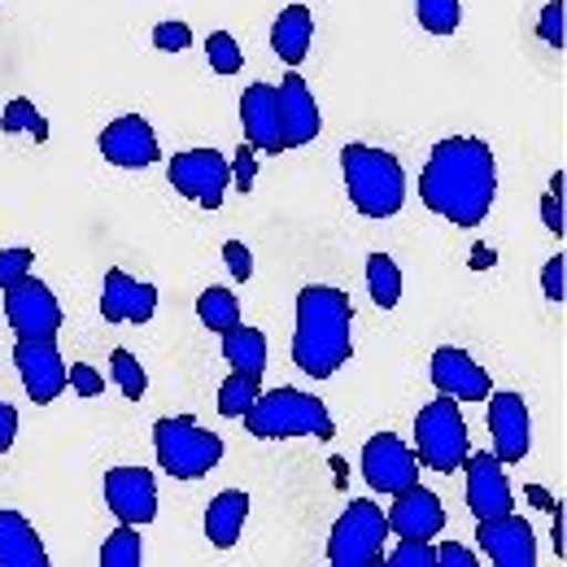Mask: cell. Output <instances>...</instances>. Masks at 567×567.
Here are the masks:
<instances>
[{
  "label": "cell",
  "instance_id": "obj_1",
  "mask_svg": "<svg viewBox=\"0 0 567 567\" xmlns=\"http://www.w3.org/2000/svg\"><path fill=\"white\" fill-rule=\"evenodd\" d=\"M420 197L427 210L450 218L454 227H481L497 197L494 148L476 136L436 141L420 175Z\"/></svg>",
  "mask_w": 567,
  "mask_h": 567
},
{
  "label": "cell",
  "instance_id": "obj_2",
  "mask_svg": "<svg viewBox=\"0 0 567 567\" xmlns=\"http://www.w3.org/2000/svg\"><path fill=\"white\" fill-rule=\"evenodd\" d=\"M354 301L332 284H306L297 292V328H292V362L310 380L337 375L354 354Z\"/></svg>",
  "mask_w": 567,
  "mask_h": 567
},
{
  "label": "cell",
  "instance_id": "obj_3",
  "mask_svg": "<svg viewBox=\"0 0 567 567\" xmlns=\"http://www.w3.org/2000/svg\"><path fill=\"white\" fill-rule=\"evenodd\" d=\"M341 175H346V193H350L354 210L367 218H393L406 206V171L389 148L346 144Z\"/></svg>",
  "mask_w": 567,
  "mask_h": 567
},
{
  "label": "cell",
  "instance_id": "obj_4",
  "mask_svg": "<svg viewBox=\"0 0 567 567\" xmlns=\"http://www.w3.org/2000/svg\"><path fill=\"white\" fill-rule=\"evenodd\" d=\"M249 436L258 441H292V436H315V441H332L337 436V420L332 411L301 389H271L258 393V402L245 415Z\"/></svg>",
  "mask_w": 567,
  "mask_h": 567
},
{
  "label": "cell",
  "instance_id": "obj_5",
  "mask_svg": "<svg viewBox=\"0 0 567 567\" xmlns=\"http://www.w3.org/2000/svg\"><path fill=\"white\" fill-rule=\"evenodd\" d=\"M157 467L175 481H202L223 463V436L202 427L193 415H166L153 424Z\"/></svg>",
  "mask_w": 567,
  "mask_h": 567
},
{
  "label": "cell",
  "instance_id": "obj_6",
  "mask_svg": "<svg viewBox=\"0 0 567 567\" xmlns=\"http://www.w3.org/2000/svg\"><path fill=\"white\" fill-rule=\"evenodd\" d=\"M467 454H472L467 420H463L458 402L441 393L436 402H427L424 411L415 415V458H420V467H427V472L450 476V472L463 467Z\"/></svg>",
  "mask_w": 567,
  "mask_h": 567
},
{
  "label": "cell",
  "instance_id": "obj_7",
  "mask_svg": "<svg viewBox=\"0 0 567 567\" xmlns=\"http://www.w3.org/2000/svg\"><path fill=\"white\" fill-rule=\"evenodd\" d=\"M384 542H389V515L371 502L358 497L341 511V519L332 524L328 537V564L332 567H375L384 559Z\"/></svg>",
  "mask_w": 567,
  "mask_h": 567
},
{
  "label": "cell",
  "instance_id": "obj_8",
  "mask_svg": "<svg viewBox=\"0 0 567 567\" xmlns=\"http://www.w3.org/2000/svg\"><path fill=\"white\" fill-rule=\"evenodd\" d=\"M171 188L188 202H197L202 210H218L227 188H231V162L218 148H184L171 157L166 166Z\"/></svg>",
  "mask_w": 567,
  "mask_h": 567
},
{
  "label": "cell",
  "instance_id": "obj_9",
  "mask_svg": "<svg viewBox=\"0 0 567 567\" xmlns=\"http://www.w3.org/2000/svg\"><path fill=\"white\" fill-rule=\"evenodd\" d=\"M13 367L35 406H53L66 393V362L58 350V337H18Z\"/></svg>",
  "mask_w": 567,
  "mask_h": 567
},
{
  "label": "cell",
  "instance_id": "obj_10",
  "mask_svg": "<svg viewBox=\"0 0 567 567\" xmlns=\"http://www.w3.org/2000/svg\"><path fill=\"white\" fill-rule=\"evenodd\" d=\"M362 481L375 494H402V489H411L420 481V458L398 432H375L362 445Z\"/></svg>",
  "mask_w": 567,
  "mask_h": 567
},
{
  "label": "cell",
  "instance_id": "obj_11",
  "mask_svg": "<svg viewBox=\"0 0 567 567\" xmlns=\"http://www.w3.org/2000/svg\"><path fill=\"white\" fill-rule=\"evenodd\" d=\"M4 319L18 337H58L62 332V301L53 288L35 276H22L18 284L4 288Z\"/></svg>",
  "mask_w": 567,
  "mask_h": 567
},
{
  "label": "cell",
  "instance_id": "obj_12",
  "mask_svg": "<svg viewBox=\"0 0 567 567\" xmlns=\"http://www.w3.org/2000/svg\"><path fill=\"white\" fill-rule=\"evenodd\" d=\"M105 506L118 524H153L157 519V481L148 467H110L105 472Z\"/></svg>",
  "mask_w": 567,
  "mask_h": 567
},
{
  "label": "cell",
  "instance_id": "obj_13",
  "mask_svg": "<svg viewBox=\"0 0 567 567\" xmlns=\"http://www.w3.org/2000/svg\"><path fill=\"white\" fill-rule=\"evenodd\" d=\"M463 472H467V511L472 519H497L506 511H515V489L506 481V463L489 454H467L463 458Z\"/></svg>",
  "mask_w": 567,
  "mask_h": 567
},
{
  "label": "cell",
  "instance_id": "obj_14",
  "mask_svg": "<svg viewBox=\"0 0 567 567\" xmlns=\"http://www.w3.org/2000/svg\"><path fill=\"white\" fill-rule=\"evenodd\" d=\"M96 148H101V157H105L110 166H123V171H144V166L162 162L157 132L148 127V118H141V114H123V118H114V123L101 132Z\"/></svg>",
  "mask_w": 567,
  "mask_h": 567
},
{
  "label": "cell",
  "instance_id": "obj_15",
  "mask_svg": "<svg viewBox=\"0 0 567 567\" xmlns=\"http://www.w3.org/2000/svg\"><path fill=\"white\" fill-rule=\"evenodd\" d=\"M476 537L494 567H537V537H533L528 519H519L515 511H506L497 519H476Z\"/></svg>",
  "mask_w": 567,
  "mask_h": 567
},
{
  "label": "cell",
  "instance_id": "obj_16",
  "mask_svg": "<svg viewBox=\"0 0 567 567\" xmlns=\"http://www.w3.org/2000/svg\"><path fill=\"white\" fill-rule=\"evenodd\" d=\"M427 375L436 384V393L454 398V402H485L494 393V380L489 371L467 354V350H454V346H441L432 362H427Z\"/></svg>",
  "mask_w": 567,
  "mask_h": 567
},
{
  "label": "cell",
  "instance_id": "obj_17",
  "mask_svg": "<svg viewBox=\"0 0 567 567\" xmlns=\"http://www.w3.org/2000/svg\"><path fill=\"white\" fill-rule=\"evenodd\" d=\"M489 436H494V454L502 463H524L533 450V420H528V402L519 393H489Z\"/></svg>",
  "mask_w": 567,
  "mask_h": 567
},
{
  "label": "cell",
  "instance_id": "obj_18",
  "mask_svg": "<svg viewBox=\"0 0 567 567\" xmlns=\"http://www.w3.org/2000/svg\"><path fill=\"white\" fill-rule=\"evenodd\" d=\"M157 315V288L148 280L127 276L123 267L105 271L101 288V319L105 323H148Z\"/></svg>",
  "mask_w": 567,
  "mask_h": 567
},
{
  "label": "cell",
  "instance_id": "obj_19",
  "mask_svg": "<svg viewBox=\"0 0 567 567\" xmlns=\"http://www.w3.org/2000/svg\"><path fill=\"white\" fill-rule=\"evenodd\" d=\"M240 127L254 153H284L280 136V92L271 83H249L240 92Z\"/></svg>",
  "mask_w": 567,
  "mask_h": 567
},
{
  "label": "cell",
  "instance_id": "obj_20",
  "mask_svg": "<svg viewBox=\"0 0 567 567\" xmlns=\"http://www.w3.org/2000/svg\"><path fill=\"white\" fill-rule=\"evenodd\" d=\"M280 92V136L284 148H301V144L319 141V127H323V114H319V101L310 92V83L301 74H284Z\"/></svg>",
  "mask_w": 567,
  "mask_h": 567
},
{
  "label": "cell",
  "instance_id": "obj_21",
  "mask_svg": "<svg viewBox=\"0 0 567 567\" xmlns=\"http://www.w3.org/2000/svg\"><path fill=\"white\" fill-rule=\"evenodd\" d=\"M389 515V533H398V537H415V542H432L441 528H445V506H441V497L424 489L420 481L411 485V489H402V494H393V511H384Z\"/></svg>",
  "mask_w": 567,
  "mask_h": 567
},
{
  "label": "cell",
  "instance_id": "obj_22",
  "mask_svg": "<svg viewBox=\"0 0 567 567\" xmlns=\"http://www.w3.org/2000/svg\"><path fill=\"white\" fill-rule=\"evenodd\" d=\"M49 550L22 511H0V567H49Z\"/></svg>",
  "mask_w": 567,
  "mask_h": 567
},
{
  "label": "cell",
  "instance_id": "obj_23",
  "mask_svg": "<svg viewBox=\"0 0 567 567\" xmlns=\"http://www.w3.org/2000/svg\"><path fill=\"white\" fill-rule=\"evenodd\" d=\"M310 40H315V18H310V9H306V4L280 9L276 27H271V49H276V58H280L284 66L297 71V66L310 58Z\"/></svg>",
  "mask_w": 567,
  "mask_h": 567
},
{
  "label": "cell",
  "instance_id": "obj_24",
  "mask_svg": "<svg viewBox=\"0 0 567 567\" xmlns=\"http://www.w3.org/2000/svg\"><path fill=\"white\" fill-rule=\"evenodd\" d=\"M245 519H249V494L245 489H223L206 506V537H210L214 550H231L245 533Z\"/></svg>",
  "mask_w": 567,
  "mask_h": 567
},
{
  "label": "cell",
  "instance_id": "obj_25",
  "mask_svg": "<svg viewBox=\"0 0 567 567\" xmlns=\"http://www.w3.org/2000/svg\"><path fill=\"white\" fill-rule=\"evenodd\" d=\"M223 358H227L231 371H240L249 380H262L267 375V332L236 323L231 332H223Z\"/></svg>",
  "mask_w": 567,
  "mask_h": 567
},
{
  "label": "cell",
  "instance_id": "obj_26",
  "mask_svg": "<svg viewBox=\"0 0 567 567\" xmlns=\"http://www.w3.org/2000/svg\"><path fill=\"white\" fill-rule=\"evenodd\" d=\"M367 292L380 310H393L402 301V267L389 254H371L367 258Z\"/></svg>",
  "mask_w": 567,
  "mask_h": 567
},
{
  "label": "cell",
  "instance_id": "obj_27",
  "mask_svg": "<svg viewBox=\"0 0 567 567\" xmlns=\"http://www.w3.org/2000/svg\"><path fill=\"white\" fill-rule=\"evenodd\" d=\"M197 319L206 323V332H231L236 323H240V301H236V292L231 288H206L202 297H197Z\"/></svg>",
  "mask_w": 567,
  "mask_h": 567
},
{
  "label": "cell",
  "instance_id": "obj_28",
  "mask_svg": "<svg viewBox=\"0 0 567 567\" xmlns=\"http://www.w3.org/2000/svg\"><path fill=\"white\" fill-rule=\"evenodd\" d=\"M258 393H262V380H249V375L231 371V375L218 384V415H227V420H245L249 406L258 402Z\"/></svg>",
  "mask_w": 567,
  "mask_h": 567
},
{
  "label": "cell",
  "instance_id": "obj_29",
  "mask_svg": "<svg viewBox=\"0 0 567 567\" xmlns=\"http://www.w3.org/2000/svg\"><path fill=\"white\" fill-rule=\"evenodd\" d=\"M144 564V546L141 533L132 524H118L105 542H101V567H141Z\"/></svg>",
  "mask_w": 567,
  "mask_h": 567
},
{
  "label": "cell",
  "instance_id": "obj_30",
  "mask_svg": "<svg viewBox=\"0 0 567 567\" xmlns=\"http://www.w3.org/2000/svg\"><path fill=\"white\" fill-rule=\"evenodd\" d=\"M415 13L427 35H454L463 22V0H415Z\"/></svg>",
  "mask_w": 567,
  "mask_h": 567
},
{
  "label": "cell",
  "instance_id": "obj_31",
  "mask_svg": "<svg viewBox=\"0 0 567 567\" xmlns=\"http://www.w3.org/2000/svg\"><path fill=\"white\" fill-rule=\"evenodd\" d=\"M110 375H114V384L123 389L127 402H141L144 389H148L144 367L136 362V354H127V350H114V354H110Z\"/></svg>",
  "mask_w": 567,
  "mask_h": 567
},
{
  "label": "cell",
  "instance_id": "obj_32",
  "mask_svg": "<svg viewBox=\"0 0 567 567\" xmlns=\"http://www.w3.org/2000/svg\"><path fill=\"white\" fill-rule=\"evenodd\" d=\"M206 62L214 74H236L245 66V53H240V40L231 31H214L206 40Z\"/></svg>",
  "mask_w": 567,
  "mask_h": 567
},
{
  "label": "cell",
  "instance_id": "obj_33",
  "mask_svg": "<svg viewBox=\"0 0 567 567\" xmlns=\"http://www.w3.org/2000/svg\"><path fill=\"white\" fill-rule=\"evenodd\" d=\"M393 567H436V546L432 542H415V537H402V546L384 559Z\"/></svg>",
  "mask_w": 567,
  "mask_h": 567
},
{
  "label": "cell",
  "instance_id": "obj_34",
  "mask_svg": "<svg viewBox=\"0 0 567 567\" xmlns=\"http://www.w3.org/2000/svg\"><path fill=\"white\" fill-rule=\"evenodd\" d=\"M31 262H35V254L27 245L0 249V288H9V284H18L22 276H31Z\"/></svg>",
  "mask_w": 567,
  "mask_h": 567
},
{
  "label": "cell",
  "instance_id": "obj_35",
  "mask_svg": "<svg viewBox=\"0 0 567 567\" xmlns=\"http://www.w3.org/2000/svg\"><path fill=\"white\" fill-rule=\"evenodd\" d=\"M153 49H162V53H184V49H193V27H188V22H157V27H153Z\"/></svg>",
  "mask_w": 567,
  "mask_h": 567
},
{
  "label": "cell",
  "instance_id": "obj_36",
  "mask_svg": "<svg viewBox=\"0 0 567 567\" xmlns=\"http://www.w3.org/2000/svg\"><path fill=\"white\" fill-rule=\"evenodd\" d=\"M27 127H40L44 132V123H40V114H35V105L27 101V96H18V101H9V110H4V118H0V132H27Z\"/></svg>",
  "mask_w": 567,
  "mask_h": 567
},
{
  "label": "cell",
  "instance_id": "obj_37",
  "mask_svg": "<svg viewBox=\"0 0 567 567\" xmlns=\"http://www.w3.org/2000/svg\"><path fill=\"white\" fill-rule=\"evenodd\" d=\"M564 9H567V0H546V9H542L537 35H542L550 49H564Z\"/></svg>",
  "mask_w": 567,
  "mask_h": 567
},
{
  "label": "cell",
  "instance_id": "obj_38",
  "mask_svg": "<svg viewBox=\"0 0 567 567\" xmlns=\"http://www.w3.org/2000/svg\"><path fill=\"white\" fill-rule=\"evenodd\" d=\"M223 262H227V271H231V280H254V254H249V245H240V240H227L223 245Z\"/></svg>",
  "mask_w": 567,
  "mask_h": 567
},
{
  "label": "cell",
  "instance_id": "obj_39",
  "mask_svg": "<svg viewBox=\"0 0 567 567\" xmlns=\"http://www.w3.org/2000/svg\"><path fill=\"white\" fill-rule=\"evenodd\" d=\"M66 384H71L79 398H101V371L96 367H87V362H74L71 371H66Z\"/></svg>",
  "mask_w": 567,
  "mask_h": 567
},
{
  "label": "cell",
  "instance_id": "obj_40",
  "mask_svg": "<svg viewBox=\"0 0 567 567\" xmlns=\"http://www.w3.org/2000/svg\"><path fill=\"white\" fill-rule=\"evenodd\" d=\"M254 175H258V166H254V148L240 144L236 157H231V184H236L240 193H249V188H254Z\"/></svg>",
  "mask_w": 567,
  "mask_h": 567
},
{
  "label": "cell",
  "instance_id": "obj_41",
  "mask_svg": "<svg viewBox=\"0 0 567 567\" xmlns=\"http://www.w3.org/2000/svg\"><path fill=\"white\" fill-rule=\"evenodd\" d=\"M542 292L555 301V306H564V254H555L546 267H542Z\"/></svg>",
  "mask_w": 567,
  "mask_h": 567
},
{
  "label": "cell",
  "instance_id": "obj_42",
  "mask_svg": "<svg viewBox=\"0 0 567 567\" xmlns=\"http://www.w3.org/2000/svg\"><path fill=\"white\" fill-rule=\"evenodd\" d=\"M481 559L467 550V546H458V542H445V546H436V567H476Z\"/></svg>",
  "mask_w": 567,
  "mask_h": 567
},
{
  "label": "cell",
  "instance_id": "obj_43",
  "mask_svg": "<svg viewBox=\"0 0 567 567\" xmlns=\"http://www.w3.org/2000/svg\"><path fill=\"white\" fill-rule=\"evenodd\" d=\"M13 441H18V411L0 398V454H9V450H13Z\"/></svg>",
  "mask_w": 567,
  "mask_h": 567
},
{
  "label": "cell",
  "instance_id": "obj_44",
  "mask_svg": "<svg viewBox=\"0 0 567 567\" xmlns=\"http://www.w3.org/2000/svg\"><path fill=\"white\" fill-rule=\"evenodd\" d=\"M542 223H546L555 236H564V197H559V193H546V202H542Z\"/></svg>",
  "mask_w": 567,
  "mask_h": 567
},
{
  "label": "cell",
  "instance_id": "obj_45",
  "mask_svg": "<svg viewBox=\"0 0 567 567\" xmlns=\"http://www.w3.org/2000/svg\"><path fill=\"white\" fill-rule=\"evenodd\" d=\"M559 515H564V506L555 502V555H564V524H559Z\"/></svg>",
  "mask_w": 567,
  "mask_h": 567
}]
</instances>
